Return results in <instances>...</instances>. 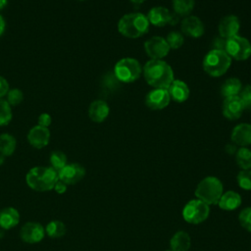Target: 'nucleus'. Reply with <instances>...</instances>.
Returning <instances> with one entry per match:
<instances>
[{"label":"nucleus","instance_id":"ddd939ff","mask_svg":"<svg viewBox=\"0 0 251 251\" xmlns=\"http://www.w3.org/2000/svg\"><path fill=\"white\" fill-rule=\"evenodd\" d=\"M59 179L66 184H75L79 182L85 176V169L77 163L67 164L61 171L58 172Z\"/></svg>","mask_w":251,"mask_h":251},{"label":"nucleus","instance_id":"f257e3e1","mask_svg":"<svg viewBox=\"0 0 251 251\" xmlns=\"http://www.w3.org/2000/svg\"><path fill=\"white\" fill-rule=\"evenodd\" d=\"M146 82L154 88L168 89L174 77L172 67L163 60H149L142 68Z\"/></svg>","mask_w":251,"mask_h":251},{"label":"nucleus","instance_id":"39448f33","mask_svg":"<svg viewBox=\"0 0 251 251\" xmlns=\"http://www.w3.org/2000/svg\"><path fill=\"white\" fill-rule=\"evenodd\" d=\"M223 193H224L223 183L216 176L204 177L197 184L194 191V194L197 197V199L203 201L208 205L218 204Z\"/></svg>","mask_w":251,"mask_h":251},{"label":"nucleus","instance_id":"5701e85b","mask_svg":"<svg viewBox=\"0 0 251 251\" xmlns=\"http://www.w3.org/2000/svg\"><path fill=\"white\" fill-rule=\"evenodd\" d=\"M191 245V238L184 230L176 231L170 240L171 250L173 251H188Z\"/></svg>","mask_w":251,"mask_h":251},{"label":"nucleus","instance_id":"79ce46f5","mask_svg":"<svg viewBox=\"0 0 251 251\" xmlns=\"http://www.w3.org/2000/svg\"><path fill=\"white\" fill-rule=\"evenodd\" d=\"M4 30H5V21L2 15L0 14V36L3 34Z\"/></svg>","mask_w":251,"mask_h":251},{"label":"nucleus","instance_id":"f03ea898","mask_svg":"<svg viewBox=\"0 0 251 251\" xmlns=\"http://www.w3.org/2000/svg\"><path fill=\"white\" fill-rule=\"evenodd\" d=\"M59 180L58 172L52 167H33L26 176L25 181L27 185L35 191H49L54 188L55 183Z\"/></svg>","mask_w":251,"mask_h":251},{"label":"nucleus","instance_id":"c85d7f7f","mask_svg":"<svg viewBox=\"0 0 251 251\" xmlns=\"http://www.w3.org/2000/svg\"><path fill=\"white\" fill-rule=\"evenodd\" d=\"M50 164H51V167L57 172L61 171L68 164L66 154L59 150L53 151L50 155Z\"/></svg>","mask_w":251,"mask_h":251},{"label":"nucleus","instance_id":"412c9836","mask_svg":"<svg viewBox=\"0 0 251 251\" xmlns=\"http://www.w3.org/2000/svg\"><path fill=\"white\" fill-rule=\"evenodd\" d=\"M20 222V214L13 207H6L0 210V227L3 229H11Z\"/></svg>","mask_w":251,"mask_h":251},{"label":"nucleus","instance_id":"f8f14e48","mask_svg":"<svg viewBox=\"0 0 251 251\" xmlns=\"http://www.w3.org/2000/svg\"><path fill=\"white\" fill-rule=\"evenodd\" d=\"M171 101L168 89L153 88L145 96V104L151 110H163Z\"/></svg>","mask_w":251,"mask_h":251},{"label":"nucleus","instance_id":"cd10ccee","mask_svg":"<svg viewBox=\"0 0 251 251\" xmlns=\"http://www.w3.org/2000/svg\"><path fill=\"white\" fill-rule=\"evenodd\" d=\"M235 162L241 170H251V150L240 147L235 153Z\"/></svg>","mask_w":251,"mask_h":251},{"label":"nucleus","instance_id":"6e6552de","mask_svg":"<svg viewBox=\"0 0 251 251\" xmlns=\"http://www.w3.org/2000/svg\"><path fill=\"white\" fill-rule=\"evenodd\" d=\"M225 51L231 59L245 61L251 56V43L247 38L237 34L226 39Z\"/></svg>","mask_w":251,"mask_h":251},{"label":"nucleus","instance_id":"f704fd0d","mask_svg":"<svg viewBox=\"0 0 251 251\" xmlns=\"http://www.w3.org/2000/svg\"><path fill=\"white\" fill-rule=\"evenodd\" d=\"M238 96L244 106V109L251 110V85H245L242 87Z\"/></svg>","mask_w":251,"mask_h":251},{"label":"nucleus","instance_id":"49530a36","mask_svg":"<svg viewBox=\"0 0 251 251\" xmlns=\"http://www.w3.org/2000/svg\"><path fill=\"white\" fill-rule=\"evenodd\" d=\"M3 230H4V229L0 227V238H2L3 235H4V231H3Z\"/></svg>","mask_w":251,"mask_h":251},{"label":"nucleus","instance_id":"c9c22d12","mask_svg":"<svg viewBox=\"0 0 251 251\" xmlns=\"http://www.w3.org/2000/svg\"><path fill=\"white\" fill-rule=\"evenodd\" d=\"M104 85L107 87V88H109L110 90H115L116 88H118V86H119V83H120V81H119V79L116 77V75H115V74L114 73H110V74H108L106 76H105V79H104Z\"/></svg>","mask_w":251,"mask_h":251},{"label":"nucleus","instance_id":"c756f323","mask_svg":"<svg viewBox=\"0 0 251 251\" xmlns=\"http://www.w3.org/2000/svg\"><path fill=\"white\" fill-rule=\"evenodd\" d=\"M12 120V108L6 99L0 98V126L8 125Z\"/></svg>","mask_w":251,"mask_h":251},{"label":"nucleus","instance_id":"a18cd8bd","mask_svg":"<svg viewBox=\"0 0 251 251\" xmlns=\"http://www.w3.org/2000/svg\"><path fill=\"white\" fill-rule=\"evenodd\" d=\"M4 161H5V156H4L3 154H1V153H0V166H1V165H3Z\"/></svg>","mask_w":251,"mask_h":251},{"label":"nucleus","instance_id":"a878e982","mask_svg":"<svg viewBox=\"0 0 251 251\" xmlns=\"http://www.w3.org/2000/svg\"><path fill=\"white\" fill-rule=\"evenodd\" d=\"M194 0H173V8L175 14L183 18L190 15L194 9Z\"/></svg>","mask_w":251,"mask_h":251},{"label":"nucleus","instance_id":"58836bf2","mask_svg":"<svg viewBox=\"0 0 251 251\" xmlns=\"http://www.w3.org/2000/svg\"><path fill=\"white\" fill-rule=\"evenodd\" d=\"M226 39L221 37L220 35L218 37H216L213 41V49H216V50H225L226 48Z\"/></svg>","mask_w":251,"mask_h":251},{"label":"nucleus","instance_id":"423d86ee","mask_svg":"<svg viewBox=\"0 0 251 251\" xmlns=\"http://www.w3.org/2000/svg\"><path fill=\"white\" fill-rule=\"evenodd\" d=\"M113 73L120 82L129 83L139 78L142 74V67L136 59L126 57L116 63Z\"/></svg>","mask_w":251,"mask_h":251},{"label":"nucleus","instance_id":"7ed1b4c3","mask_svg":"<svg viewBox=\"0 0 251 251\" xmlns=\"http://www.w3.org/2000/svg\"><path fill=\"white\" fill-rule=\"evenodd\" d=\"M147 17L142 13H129L124 15L118 23L119 32L127 38H137L144 35L149 29Z\"/></svg>","mask_w":251,"mask_h":251},{"label":"nucleus","instance_id":"393cba45","mask_svg":"<svg viewBox=\"0 0 251 251\" xmlns=\"http://www.w3.org/2000/svg\"><path fill=\"white\" fill-rule=\"evenodd\" d=\"M17 147L16 138L10 133L0 134V153L5 157L11 156Z\"/></svg>","mask_w":251,"mask_h":251},{"label":"nucleus","instance_id":"ea45409f","mask_svg":"<svg viewBox=\"0 0 251 251\" xmlns=\"http://www.w3.org/2000/svg\"><path fill=\"white\" fill-rule=\"evenodd\" d=\"M67 186H68V184H66L64 181H62V180L59 179V180L55 183L53 189H55V191H56L57 193L63 194V193H65V192L67 191Z\"/></svg>","mask_w":251,"mask_h":251},{"label":"nucleus","instance_id":"4c0bfd02","mask_svg":"<svg viewBox=\"0 0 251 251\" xmlns=\"http://www.w3.org/2000/svg\"><path fill=\"white\" fill-rule=\"evenodd\" d=\"M9 89H10V87H9V83H8L7 79L5 77H3L2 75H0V98L5 97L9 91Z\"/></svg>","mask_w":251,"mask_h":251},{"label":"nucleus","instance_id":"37998d69","mask_svg":"<svg viewBox=\"0 0 251 251\" xmlns=\"http://www.w3.org/2000/svg\"><path fill=\"white\" fill-rule=\"evenodd\" d=\"M7 4H8V0H0V10L5 8Z\"/></svg>","mask_w":251,"mask_h":251},{"label":"nucleus","instance_id":"bb28decb","mask_svg":"<svg viewBox=\"0 0 251 251\" xmlns=\"http://www.w3.org/2000/svg\"><path fill=\"white\" fill-rule=\"evenodd\" d=\"M45 233L51 238L63 237L66 233V225L59 220H53L45 226Z\"/></svg>","mask_w":251,"mask_h":251},{"label":"nucleus","instance_id":"2eb2a0df","mask_svg":"<svg viewBox=\"0 0 251 251\" xmlns=\"http://www.w3.org/2000/svg\"><path fill=\"white\" fill-rule=\"evenodd\" d=\"M244 110V106L238 95L226 97L223 102V116L227 120L234 121L239 119L242 116Z\"/></svg>","mask_w":251,"mask_h":251},{"label":"nucleus","instance_id":"f3484780","mask_svg":"<svg viewBox=\"0 0 251 251\" xmlns=\"http://www.w3.org/2000/svg\"><path fill=\"white\" fill-rule=\"evenodd\" d=\"M27 140L32 147L41 149L48 145L50 140V131L48 127L36 125L29 129L27 133Z\"/></svg>","mask_w":251,"mask_h":251},{"label":"nucleus","instance_id":"4468645a","mask_svg":"<svg viewBox=\"0 0 251 251\" xmlns=\"http://www.w3.org/2000/svg\"><path fill=\"white\" fill-rule=\"evenodd\" d=\"M180 29L181 33L192 37L198 38L204 34L205 27L203 22L196 16H186L180 22Z\"/></svg>","mask_w":251,"mask_h":251},{"label":"nucleus","instance_id":"0eeeda50","mask_svg":"<svg viewBox=\"0 0 251 251\" xmlns=\"http://www.w3.org/2000/svg\"><path fill=\"white\" fill-rule=\"evenodd\" d=\"M210 214L209 205L199 199L188 201L182 209V218L185 222L198 225L206 221Z\"/></svg>","mask_w":251,"mask_h":251},{"label":"nucleus","instance_id":"473e14b6","mask_svg":"<svg viewBox=\"0 0 251 251\" xmlns=\"http://www.w3.org/2000/svg\"><path fill=\"white\" fill-rule=\"evenodd\" d=\"M238 221L245 230L251 232V207H246L240 211Z\"/></svg>","mask_w":251,"mask_h":251},{"label":"nucleus","instance_id":"7c9ffc66","mask_svg":"<svg viewBox=\"0 0 251 251\" xmlns=\"http://www.w3.org/2000/svg\"><path fill=\"white\" fill-rule=\"evenodd\" d=\"M165 39H166L170 49H178L184 43L183 34L181 32H178V31H171V32H169Z\"/></svg>","mask_w":251,"mask_h":251},{"label":"nucleus","instance_id":"2f4dec72","mask_svg":"<svg viewBox=\"0 0 251 251\" xmlns=\"http://www.w3.org/2000/svg\"><path fill=\"white\" fill-rule=\"evenodd\" d=\"M236 180L242 189L251 190V170H241L236 176Z\"/></svg>","mask_w":251,"mask_h":251},{"label":"nucleus","instance_id":"9b49d317","mask_svg":"<svg viewBox=\"0 0 251 251\" xmlns=\"http://www.w3.org/2000/svg\"><path fill=\"white\" fill-rule=\"evenodd\" d=\"M20 236L25 243H38L45 236V227H43V226L39 223L27 222L22 226L20 230Z\"/></svg>","mask_w":251,"mask_h":251},{"label":"nucleus","instance_id":"4be33fe9","mask_svg":"<svg viewBox=\"0 0 251 251\" xmlns=\"http://www.w3.org/2000/svg\"><path fill=\"white\" fill-rule=\"evenodd\" d=\"M241 196L239 193L228 190L222 194L218 205L221 209L226 211H232L237 209L241 205Z\"/></svg>","mask_w":251,"mask_h":251},{"label":"nucleus","instance_id":"b1692460","mask_svg":"<svg viewBox=\"0 0 251 251\" xmlns=\"http://www.w3.org/2000/svg\"><path fill=\"white\" fill-rule=\"evenodd\" d=\"M242 89L240 79L236 77H229L225 80L221 87V94L226 98L230 96H237Z\"/></svg>","mask_w":251,"mask_h":251},{"label":"nucleus","instance_id":"a19ab883","mask_svg":"<svg viewBox=\"0 0 251 251\" xmlns=\"http://www.w3.org/2000/svg\"><path fill=\"white\" fill-rule=\"evenodd\" d=\"M237 149H238V148H237L236 144H234L233 142L226 144V147H225V150H226V152L228 155H235Z\"/></svg>","mask_w":251,"mask_h":251},{"label":"nucleus","instance_id":"dca6fc26","mask_svg":"<svg viewBox=\"0 0 251 251\" xmlns=\"http://www.w3.org/2000/svg\"><path fill=\"white\" fill-rule=\"evenodd\" d=\"M239 28H240L239 19L234 15H227L222 18L218 25L219 35L225 39L237 35Z\"/></svg>","mask_w":251,"mask_h":251},{"label":"nucleus","instance_id":"de8ad7c7","mask_svg":"<svg viewBox=\"0 0 251 251\" xmlns=\"http://www.w3.org/2000/svg\"><path fill=\"white\" fill-rule=\"evenodd\" d=\"M165 251H173V250H165Z\"/></svg>","mask_w":251,"mask_h":251},{"label":"nucleus","instance_id":"9d476101","mask_svg":"<svg viewBox=\"0 0 251 251\" xmlns=\"http://www.w3.org/2000/svg\"><path fill=\"white\" fill-rule=\"evenodd\" d=\"M149 24L161 27L166 25H175L177 23V19L176 18V14H172L169 9L162 6H156L149 10L146 15Z\"/></svg>","mask_w":251,"mask_h":251},{"label":"nucleus","instance_id":"1a4fd4ad","mask_svg":"<svg viewBox=\"0 0 251 251\" xmlns=\"http://www.w3.org/2000/svg\"><path fill=\"white\" fill-rule=\"evenodd\" d=\"M144 50L152 60H162L169 54L170 47L164 37L153 36L144 42Z\"/></svg>","mask_w":251,"mask_h":251},{"label":"nucleus","instance_id":"aec40b11","mask_svg":"<svg viewBox=\"0 0 251 251\" xmlns=\"http://www.w3.org/2000/svg\"><path fill=\"white\" fill-rule=\"evenodd\" d=\"M171 100L177 103H182L186 101L189 97L190 91L187 84L180 79H174L168 88Z\"/></svg>","mask_w":251,"mask_h":251},{"label":"nucleus","instance_id":"6ab92c4d","mask_svg":"<svg viewBox=\"0 0 251 251\" xmlns=\"http://www.w3.org/2000/svg\"><path fill=\"white\" fill-rule=\"evenodd\" d=\"M110 108L106 101L98 99L94 100L88 108V116L94 123H102L109 116Z\"/></svg>","mask_w":251,"mask_h":251},{"label":"nucleus","instance_id":"c03bdc74","mask_svg":"<svg viewBox=\"0 0 251 251\" xmlns=\"http://www.w3.org/2000/svg\"><path fill=\"white\" fill-rule=\"evenodd\" d=\"M145 0H130V2L131 3H133V4H136V5H139V4H141V3H143Z\"/></svg>","mask_w":251,"mask_h":251},{"label":"nucleus","instance_id":"e433bc0d","mask_svg":"<svg viewBox=\"0 0 251 251\" xmlns=\"http://www.w3.org/2000/svg\"><path fill=\"white\" fill-rule=\"evenodd\" d=\"M52 122V118L49 114L47 113H42L39 117H38V126H44V127H48L51 125Z\"/></svg>","mask_w":251,"mask_h":251},{"label":"nucleus","instance_id":"20e7f679","mask_svg":"<svg viewBox=\"0 0 251 251\" xmlns=\"http://www.w3.org/2000/svg\"><path fill=\"white\" fill-rule=\"evenodd\" d=\"M231 65V58L225 50L212 49L203 59L204 72L213 77H220L225 75Z\"/></svg>","mask_w":251,"mask_h":251},{"label":"nucleus","instance_id":"72a5a7b5","mask_svg":"<svg viewBox=\"0 0 251 251\" xmlns=\"http://www.w3.org/2000/svg\"><path fill=\"white\" fill-rule=\"evenodd\" d=\"M24 99V93L19 88H12L9 89L7 95H6V101L11 106H17L19 105Z\"/></svg>","mask_w":251,"mask_h":251},{"label":"nucleus","instance_id":"a211bd4d","mask_svg":"<svg viewBox=\"0 0 251 251\" xmlns=\"http://www.w3.org/2000/svg\"><path fill=\"white\" fill-rule=\"evenodd\" d=\"M231 141L240 147H247L251 144V125L239 124L235 126L230 134Z\"/></svg>","mask_w":251,"mask_h":251},{"label":"nucleus","instance_id":"09e8293b","mask_svg":"<svg viewBox=\"0 0 251 251\" xmlns=\"http://www.w3.org/2000/svg\"><path fill=\"white\" fill-rule=\"evenodd\" d=\"M80 1H84V0H80Z\"/></svg>","mask_w":251,"mask_h":251}]
</instances>
